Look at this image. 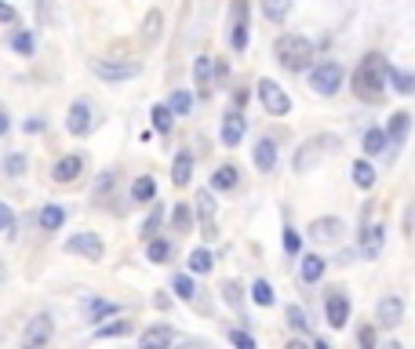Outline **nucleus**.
I'll return each mask as SVG.
<instances>
[{
  "label": "nucleus",
  "instance_id": "obj_1",
  "mask_svg": "<svg viewBox=\"0 0 415 349\" xmlns=\"http://www.w3.org/2000/svg\"><path fill=\"white\" fill-rule=\"evenodd\" d=\"M386 62L383 55H365L361 59V66L354 70V81H350V87H354V95L357 98H365V102H379L383 92H386Z\"/></svg>",
  "mask_w": 415,
  "mask_h": 349
},
{
  "label": "nucleus",
  "instance_id": "obj_2",
  "mask_svg": "<svg viewBox=\"0 0 415 349\" xmlns=\"http://www.w3.org/2000/svg\"><path fill=\"white\" fill-rule=\"evenodd\" d=\"M274 51H277V62L284 70L299 73V70L310 66V59H314V41H306V36H299V33H284V36H277Z\"/></svg>",
  "mask_w": 415,
  "mask_h": 349
},
{
  "label": "nucleus",
  "instance_id": "obj_3",
  "mask_svg": "<svg viewBox=\"0 0 415 349\" xmlns=\"http://www.w3.org/2000/svg\"><path fill=\"white\" fill-rule=\"evenodd\" d=\"M92 73L106 84H121V81H132V76L142 73V62L132 59H92Z\"/></svg>",
  "mask_w": 415,
  "mask_h": 349
},
{
  "label": "nucleus",
  "instance_id": "obj_4",
  "mask_svg": "<svg viewBox=\"0 0 415 349\" xmlns=\"http://www.w3.org/2000/svg\"><path fill=\"white\" fill-rule=\"evenodd\" d=\"M343 76L346 73H343L339 62H317V66L310 70V87H314L317 95L328 98V95H335L343 87Z\"/></svg>",
  "mask_w": 415,
  "mask_h": 349
},
{
  "label": "nucleus",
  "instance_id": "obj_5",
  "mask_svg": "<svg viewBox=\"0 0 415 349\" xmlns=\"http://www.w3.org/2000/svg\"><path fill=\"white\" fill-rule=\"evenodd\" d=\"M343 233H346V226H343V218H335V215H321L306 226V237L317 240V244H339Z\"/></svg>",
  "mask_w": 415,
  "mask_h": 349
},
{
  "label": "nucleus",
  "instance_id": "obj_6",
  "mask_svg": "<svg viewBox=\"0 0 415 349\" xmlns=\"http://www.w3.org/2000/svg\"><path fill=\"white\" fill-rule=\"evenodd\" d=\"M259 98H263V106H266V113H274V116H284L292 109V98H288V92L277 84V81H259Z\"/></svg>",
  "mask_w": 415,
  "mask_h": 349
},
{
  "label": "nucleus",
  "instance_id": "obj_7",
  "mask_svg": "<svg viewBox=\"0 0 415 349\" xmlns=\"http://www.w3.org/2000/svg\"><path fill=\"white\" fill-rule=\"evenodd\" d=\"M66 251L70 255H84L88 262H102V240H99V233H73V237L66 240Z\"/></svg>",
  "mask_w": 415,
  "mask_h": 349
},
{
  "label": "nucleus",
  "instance_id": "obj_8",
  "mask_svg": "<svg viewBox=\"0 0 415 349\" xmlns=\"http://www.w3.org/2000/svg\"><path fill=\"white\" fill-rule=\"evenodd\" d=\"M401 320H405V299L386 295V299L375 306V324H379V328H397Z\"/></svg>",
  "mask_w": 415,
  "mask_h": 349
},
{
  "label": "nucleus",
  "instance_id": "obj_9",
  "mask_svg": "<svg viewBox=\"0 0 415 349\" xmlns=\"http://www.w3.org/2000/svg\"><path fill=\"white\" fill-rule=\"evenodd\" d=\"M324 320L339 331V328H346V320H350V299L343 291H332L328 299H324Z\"/></svg>",
  "mask_w": 415,
  "mask_h": 349
},
{
  "label": "nucleus",
  "instance_id": "obj_10",
  "mask_svg": "<svg viewBox=\"0 0 415 349\" xmlns=\"http://www.w3.org/2000/svg\"><path fill=\"white\" fill-rule=\"evenodd\" d=\"M252 25H248V4H244V0H237V4H233V33H230V44H233V51H244L248 47V33Z\"/></svg>",
  "mask_w": 415,
  "mask_h": 349
},
{
  "label": "nucleus",
  "instance_id": "obj_11",
  "mask_svg": "<svg viewBox=\"0 0 415 349\" xmlns=\"http://www.w3.org/2000/svg\"><path fill=\"white\" fill-rule=\"evenodd\" d=\"M193 204H197V215L204 218V240H215L219 229H215V197H212V189H197Z\"/></svg>",
  "mask_w": 415,
  "mask_h": 349
},
{
  "label": "nucleus",
  "instance_id": "obj_12",
  "mask_svg": "<svg viewBox=\"0 0 415 349\" xmlns=\"http://www.w3.org/2000/svg\"><path fill=\"white\" fill-rule=\"evenodd\" d=\"M51 335H55V324H51V317H48V313H37L30 324H26L22 342H26V346H44V342H51Z\"/></svg>",
  "mask_w": 415,
  "mask_h": 349
},
{
  "label": "nucleus",
  "instance_id": "obj_13",
  "mask_svg": "<svg viewBox=\"0 0 415 349\" xmlns=\"http://www.w3.org/2000/svg\"><path fill=\"white\" fill-rule=\"evenodd\" d=\"M92 124H95V116H92V106H88L84 98H77L73 106H70V116H66V127H70V135H88V131H92Z\"/></svg>",
  "mask_w": 415,
  "mask_h": 349
},
{
  "label": "nucleus",
  "instance_id": "obj_14",
  "mask_svg": "<svg viewBox=\"0 0 415 349\" xmlns=\"http://www.w3.org/2000/svg\"><path fill=\"white\" fill-rule=\"evenodd\" d=\"M244 127H248V116H244L241 109H230L223 116V146H241Z\"/></svg>",
  "mask_w": 415,
  "mask_h": 349
},
{
  "label": "nucleus",
  "instance_id": "obj_15",
  "mask_svg": "<svg viewBox=\"0 0 415 349\" xmlns=\"http://www.w3.org/2000/svg\"><path fill=\"white\" fill-rule=\"evenodd\" d=\"M81 171H84V157H77V153H70V157H62L55 167H51V178H55V182H77V178H81Z\"/></svg>",
  "mask_w": 415,
  "mask_h": 349
},
{
  "label": "nucleus",
  "instance_id": "obj_16",
  "mask_svg": "<svg viewBox=\"0 0 415 349\" xmlns=\"http://www.w3.org/2000/svg\"><path fill=\"white\" fill-rule=\"evenodd\" d=\"M361 255H365V258H379L383 255V226L379 222L361 226Z\"/></svg>",
  "mask_w": 415,
  "mask_h": 349
},
{
  "label": "nucleus",
  "instance_id": "obj_17",
  "mask_svg": "<svg viewBox=\"0 0 415 349\" xmlns=\"http://www.w3.org/2000/svg\"><path fill=\"white\" fill-rule=\"evenodd\" d=\"M332 146V138H314V142H310V146H303L299 153H295V171H306V167H314L317 160H321V153L324 149H328Z\"/></svg>",
  "mask_w": 415,
  "mask_h": 349
},
{
  "label": "nucleus",
  "instance_id": "obj_18",
  "mask_svg": "<svg viewBox=\"0 0 415 349\" xmlns=\"http://www.w3.org/2000/svg\"><path fill=\"white\" fill-rule=\"evenodd\" d=\"M408 127H412V113H405V109H397L394 116H390V124H386V146H401V142L408 138Z\"/></svg>",
  "mask_w": 415,
  "mask_h": 349
},
{
  "label": "nucleus",
  "instance_id": "obj_19",
  "mask_svg": "<svg viewBox=\"0 0 415 349\" xmlns=\"http://www.w3.org/2000/svg\"><path fill=\"white\" fill-rule=\"evenodd\" d=\"M252 157H255L259 171H274V167H277V142L274 138H259L255 149H252Z\"/></svg>",
  "mask_w": 415,
  "mask_h": 349
},
{
  "label": "nucleus",
  "instance_id": "obj_20",
  "mask_svg": "<svg viewBox=\"0 0 415 349\" xmlns=\"http://www.w3.org/2000/svg\"><path fill=\"white\" fill-rule=\"evenodd\" d=\"M179 339L175 335V328H168V324H157V328H146L139 335V346H146V349H153V346H172Z\"/></svg>",
  "mask_w": 415,
  "mask_h": 349
},
{
  "label": "nucleus",
  "instance_id": "obj_21",
  "mask_svg": "<svg viewBox=\"0 0 415 349\" xmlns=\"http://www.w3.org/2000/svg\"><path fill=\"white\" fill-rule=\"evenodd\" d=\"M386 87H394V92H401V95H415V73L386 66Z\"/></svg>",
  "mask_w": 415,
  "mask_h": 349
},
{
  "label": "nucleus",
  "instance_id": "obj_22",
  "mask_svg": "<svg viewBox=\"0 0 415 349\" xmlns=\"http://www.w3.org/2000/svg\"><path fill=\"white\" fill-rule=\"evenodd\" d=\"M193 81H197V87L208 95L212 92V81H215V62H212V55H201L197 62H193Z\"/></svg>",
  "mask_w": 415,
  "mask_h": 349
},
{
  "label": "nucleus",
  "instance_id": "obj_23",
  "mask_svg": "<svg viewBox=\"0 0 415 349\" xmlns=\"http://www.w3.org/2000/svg\"><path fill=\"white\" fill-rule=\"evenodd\" d=\"M193 175V153L190 149H179L175 153V164H172V182L175 186H186Z\"/></svg>",
  "mask_w": 415,
  "mask_h": 349
},
{
  "label": "nucleus",
  "instance_id": "obj_24",
  "mask_svg": "<svg viewBox=\"0 0 415 349\" xmlns=\"http://www.w3.org/2000/svg\"><path fill=\"white\" fill-rule=\"evenodd\" d=\"M324 258L321 255H303V266H299V277L306 280V284H317L321 277H324Z\"/></svg>",
  "mask_w": 415,
  "mask_h": 349
},
{
  "label": "nucleus",
  "instance_id": "obj_25",
  "mask_svg": "<svg viewBox=\"0 0 415 349\" xmlns=\"http://www.w3.org/2000/svg\"><path fill=\"white\" fill-rule=\"evenodd\" d=\"M62 222H66V211H62L59 204H48V208L41 211V229L44 233H59Z\"/></svg>",
  "mask_w": 415,
  "mask_h": 349
},
{
  "label": "nucleus",
  "instance_id": "obj_26",
  "mask_svg": "<svg viewBox=\"0 0 415 349\" xmlns=\"http://www.w3.org/2000/svg\"><path fill=\"white\" fill-rule=\"evenodd\" d=\"M172 291H175L183 302H193V299H197V284H193L190 273H175V277H172Z\"/></svg>",
  "mask_w": 415,
  "mask_h": 349
},
{
  "label": "nucleus",
  "instance_id": "obj_27",
  "mask_svg": "<svg viewBox=\"0 0 415 349\" xmlns=\"http://www.w3.org/2000/svg\"><path fill=\"white\" fill-rule=\"evenodd\" d=\"M146 258H150V262H168V258H172V244H168V240H161V237H150L146 240Z\"/></svg>",
  "mask_w": 415,
  "mask_h": 349
},
{
  "label": "nucleus",
  "instance_id": "obj_28",
  "mask_svg": "<svg viewBox=\"0 0 415 349\" xmlns=\"http://www.w3.org/2000/svg\"><path fill=\"white\" fill-rule=\"evenodd\" d=\"M354 186H361V189H372L375 186V167L368 164V160H354Z\"/></svg>",
  "mask_w": 415,
  "mask_h": 349
},
{
  "label": "nucleus",
  "instance_id": "obj_29",
  "mask_svg": "<svg viewBox=\"0 0 415 349\" xmlns=\"http://www.w3.org/2000/svg\"><path fill=\"white\" fill-rule=\"evenodd\" d=\"M117 313V306L106 302V299H88L84 302V317L88 320H102V317H113Z\"/></svg>",
  "mask_w": 415,
  "mask_h": 349
},
{
  "label": "nucleus",
  "instance_id": "obj_30",
  "mask_svg": "<svg viewBox=\"0 0 415 349\" xmlns=\"http://www.w3.org/2000/svg\"><path fill=\"white\" fill-rule=\"evenodd\" d=\"M233 186H237V167H233V164L215 167V175H212V189H233Z\"/></svg>",
  "mask_w": 415,
  "mask_h": 349
},
{
  "label": "nucleus",
  "instance_id": "obj_31",
  "mask_svg": "<svg viewBox=\"0 0 415 349\" xmlns=\"http://www.w3.org/2000/svg\"><path fill=\"white\" fill-rule=\"evenodd\" d=\"M153 197H157V186H153V178H135V186H132V200L135 204H150Z\"/></svg>",
  "mask_w": 415,
  "mask_h": 349
},
{
  "label": "nucleus",
  "instance_id": "obj_32",
  "mask_svg": "<svg viewBox=\"0 0 415 349\" xmlns=\"http://www.w3.org/2000/svg\"><path fill=\"white\" fill-rule=\"evenodd\" d=\"M284 317H288V328H292V331L310 335V313H306L303 306H288V309H284Z\"/></svg>",
  "mask_w": 415,
  "mask_h": 349
},
{
  "label": "nucleus",
  "instance_id": "obj_33",
  "mask_svg": "<svg viewBox=\"0 0 415 349\" xmlns=\"http://www.w3.org/2000/svg\"><path fill=\"white\" fill-rule=\"evenodd\" d=\"M263 11H266L270 22H284L288 11H292V0H263Z\"/></svg>",
  "mask_w": 415,
  "mask_h": 349
},
{
  "label": "nucleus",
  "instance_id": "obj_34",
  "mask_svg": "<svg viewBox=\"0 0 415 349\" xmlns=\"http://www.w3.org/2000/svg\"><path fill=\"white\" fill-rule=\"evenodd\" d=\"M383 149H386V131L368 127V131H365V153H368V157H379Z\"/></svg>",
  "mask_w": 415,
  "mask_h": 349
},
{
  "label": "nucleus",
  "instance_id": "obj_35",
  "mask_svg": "<svg viewBox=\"0 0 415 349\" xmlns=\"http://www.w3.org/2000/svg\"><path fill=\"white\" fill-rule=\"evenodd\" d=\"M132 331V320H113V324L95 328V339H121V335Z\"/></svg>",
  "mask_w": 415,
  "mask_h": 349
},
{
  "label": "nucleus",
  "instance_id": "obj_36",
  "mask_svg": "<svg viewBox=\"0 0 415 349\" xmlns=\"http://www.w3.org/2000/svg\"><path fill=\"white\" fill-rule=\"evenodd\" d=\"M161 25H164V19H161V11L153 8L150 15H146V22H142V41H157V33H161Z\"/></svg>",
  "mask_w": 415,
  "mask_h": 349
},
{
  "label": "nucleus",
  "instance_id": "obj_37",
  "mask_svg": "<svg viewBox=\"0 0 415 349\" xmlns=\"http://www.w3.org/2000/svg\"><path fill=\"white\" fill-rule=\"evenodd\" d=\"M172 222H175V229H179V233H190V229H193V208H190V204H175Z\"/></svg>",
  "mask_w": 415,
  "mask_h": 349
},
{
  "label": "nucleus",
  "instance_id": "obj_38",
  "mask_svg": "<svg viewBox=\"0 0 415 349\" xmlns=\"http://www.w3.org/2000/svg\"><path fill=\"white\" fill-rule=\"evenodd\" d=\"M208 269H212V251L208 248L190 251V273H208Z\"/></svg>",
  "mask_w": 415,
  "mask_h": 349
},
{
  "label": "nucleus",
  "instance_id": "obj_39",
  "mask_svg": "<svg viewBox=\"0 0 415 349\" xmlns=\"http://www.w3.org/2000/svg\"><path fill=\"white\" fill-rule=\"evenodd\" d=\"M150 116H153V127H157L161 135L172 131V116H175V113L168 109V106H153V109H150Z\"/></svg>",
  "mask_w": 415,
  "mask_h": 349
},
{
  "label": "nucleus",
  "instance_id": "obj_40",
  "mask_svg": "<svg viewBox=\"0 0 415 349\" xmlns=\"http://www.w3.org/2000/svg\"><path fill=\"white\" fill-rule=\"evenodd\" d=\"M252 299H255L259 306H274L277 295H274V288H270L266 280H255V284H252Z\"/></svg>",
  "mask_w": 415,
  "mask_h": 349
},
{
  "label": "nucleus",
  "instance_id": "obj_41",
  "mask_svg": "<svg viewBox=\"0 0 415 349\" xmlns=\"http://www.w3.org/2000/svg\"><path fill=\"white\" fill-rule=\"evenodd\" d=\"M168 109L179 113V116H186V113L193 109V95H190V92H175V95H172V102H168Z\"/></svg>",
  "mask_w": 415,
  "mask_h": 349
},
{
  "label": "nucleus",
  "instance_id": "obj_42",
  "mask_svg": "<svg viewBox=\"0 0 415 349\" xmlns=\"http://www.w3.org/2000/svg\"><path fill=\"white\" fill-rule=\"evenodd\" d=\"M33 11H37V25H51V22H55L51 0H33Z\"/></svg>",
  "mask_w": 415,
  "mask_h": 349
},
{
  "label": "nucleus",
  "instance_id": "obj_43",
  "mask_svg": "<svg viewBox=\"0 0 415 349\" xmlns=\"http://www.w3.org/2000/svg\"><path fill=\"white\" fill-rule=\"evenodd\" d=\"M0 233H8V237H15V211H11L4 200H0Z\"/></svg>",
  "mask_w": 415,
  "mask_h": 349
},
{
  "label": "nucleus",
  "instance_id": "obj_44",
  "mask_svg": "<svg viewBox=\"0 0 415 349\" xmlns=\"http://www.w3.org/2000/svg\"><path fill=\"white\" fill-rule=\"evenodd\" d=\"M4 171H8L11 178H19V175L26 171V157H19V153H11V157L4 160Z\"/></svg>",
  "mask_w": 415,
  "mask_h": 349
},
{
  "label": "nucleus",
  "instance_id": "obj_45",
  "mask_svg": "<svg viewBox=\"0 0 415 349\" xmlns=\"http://www.w3.org/2000/svg\"><path fill=\"white\" fill-rule=\"evenodd\" d=\"M223 295H226V302H230V306H241V299H244L237 280H226V284H223Z\"/></svg>",
  "mask_w": 415,
  "mask_h": 349
},
{
  "label": "nucleus",
  "instance_id": "obj_46",
  "mask_svg": "<svg viewBox=\"0 0 415 349\" xmlns=\"http://www.w3.org/2000/svg\"><path fill=\"white\" fill-rule=\"evenodd\" d=\"M161 218H164V211H161V208H153V211H150V218L142 222V237H153V229L161 226Z\"/></svg>",
  "mask_w": 415,
  "mask_h": 349
},
{
  "label": "nucleus",
  "instance_id": "obj_47",
  "mask_svg": "<svg viewBox=\"0 0 415 349\" xmlns=\"http://www.w3.org/2000/svg\"><path fill=\"white\" fill-rule=\"evenodd\" d=\"M11 44H15L19 55H33V36L30 33H15V41H11Z\"/></svg>",
  "mask_w": 415,
  "mask_h": 349
},
{
  "label": "nucleus",
  "instance_id": "obj_48",
  "mask_svg": "<svg viewBox=\"0 0 415 349\" xmlns=\"http://www.w3.org/2000/svg\"><path fill=\"white\" fill-rule=\"evenodd\" d=\"M230 342L241 346V349H255V339H252L248 331H230Z\"/></svg>",
  "mask_w": 415,
  "mask_h": 349
},
{
  "label": "nucleus",
  "instance_id": "obj_49",
  "mask_svg": "<svg viewBox=\"0 0 415 349\" xmlns=\"http://www.w3.org/2000/svg\"><path fill=\"white\" fill-rule=\"evenodd\" d=\"M284 248H288L292 255L299 251V233H295V229H284Z\"/></svg>",
  "mask_w": 415,
  "mask_h": 349
},
{
  "label": "nucleus",
  "instance_id": "obj_50",
  "mask_svg": "<svg viewBox=\"0 0 415 349\" xmlns=\"http://www.w3.org/2000/svg\"><path fill=\"white\" fill-rule=\"evenodd\" d=\"M19 19V11L11 8V4H4V0H0V22H15Z\"/></svg>",
  "mask_w": 415,
  "mask_h": 349
},
{
  "label": "nucleus",
  "instance_id": "obj_51",
  "mask_svg": "<svg viewBox=\"0 0 415 349\" xmlns=\"http://www.w3.org/2000/svg\"><path fill=\"white\" fill-rule=\"evenodd\" d=\"M357 342L361 346H375V328H361L357 331Z\"/></svg>",
  "mask_w": 415,
  "mask_h": 349
},
{
  "label": "nucleus",
  "instance_id": "obj_52",
  "mask_svg": "<svg viewBox=\"0 0 415 349\" xmlns=\"http://www.w3.org/2000/svg\"><path fill=\"white\" fill-rule=\"evenodd\" d=\"M4 131H8V113L0 109V135H4Z\"/></svg>",
  "mask_w": 415,
  "mask_h": 349
},
{
  "label": "nucleus",
  "instance_id": "obj_53",
  "mask_svg": "<svg viewBox=\"0 0 415 349\" xmlns=\"http://www.w3.org/2000/svg\"><path fill=\"white\" fill-rule=\"evenodd\" d=\"M0 284H4V262H0Z\"/></svg>",
  "mask_w": 415,
  "mask_h": 349
}]
</instances>
